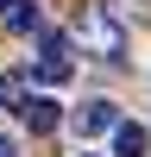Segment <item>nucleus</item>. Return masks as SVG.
I'll return each instance as SVG.
<instances>
[{"label":"nucleus","mask_w":151,"mask_h":157,"mask_svg":"<svg viewBox=\"0 0 151 157\" xmlns=\"http://www.w3.org/2000/svg\"><path fill=\"white\" fill-rule=\"evenodd\" d=\"M19 120L32 126V132H57L63 113H57V101H50V94H25V101H19Z\"/></svg>","instance_id":"obj_4"},{"label":"nucleus","mask_w":151,"mask_h":157,"mask_svg":"<svg viewBox=\"0 0 151 157\" xmlns=\"http://www.w3.org/2000/svg\"><path fill=\"white\" fill-rule=\"evenodd\" d=\"M0 6H6V0H0Z\"/></svg>","instance_id":"obj_9"},{"label":"nucleus","mask_w":151,"mask_h":157,"mask_svg":"<svg viewBox=\"0 0 151 157\" xmlns=\"http://www.w3.org/2000/svg\"><path fill=\"white\" fill-rule=\"evenodd\" d=\"M0 157H19V145H13V138H0Z\"/></svg>","instance_id":"obj_8"},{"label":"nucleus","mask_w":151,"mask_h":157,"mask_svg":"<svg viewBox=\"0 0 151 157\" xmlns=\"http://www.w3.org/2000/svg\"><path fill=\"white\" fill-rule=\"evenodd\" d=\"M82 38H88L95 50H107V57H120V44H126V38H120V25H113L107 13H82Z\"/></svg>","instance_id":"obj_3"},{"label":"nucleus","mask_w":151,"mask_h":157,"mask_svg":"<svg viewBox=\"0 0 151 157\" xmlns=\"http://www.w3.org/2000/svg\"><path fill=\"white\" fill-rule=\"evenodd\" d=\"M145 145H151V138H145V126H132V120H120V126H113V157H145Z\"/></svg>","instance_id":"obj_5"},{"label":"nucleus","mask_w":151,"mask_h":157,"mask_svg":"<svg viewBox=\"0 0 151 157\" xmlns=\"http://www.w3.org/2000/svg\"><path fill=\"white\" fill-rule=\"evenodd\" d=\"M32 75H38L44 88H63V82L76 75V57H69V38H63V32H44V57L32 63Z\"/></svg>","instance_id":"obj_1"},{"label":"nucleus","mask_w":151,"mask_h":157,"mask_svg":"<svg viewBox=\"0 0 151 157\" xmlns=\"http://www.w3.org/2000/svg\"><path fill=\"white\" fill-rule=\"evenodd\" d=\"M76 132L82 138H101V132H113V126H120V107H113V101H88V107H76Z\"/></svg>","instance_id":"obj_2"},{"label":"nucleus","mask_w":151,"mask_h":157,"mask_svg":"<svg viewBox=\"0 0 151 157\" xmlns=\"http://www.w3.org/2000/svg\"><path fill=\"white\" fill-rule=\"evenodd\" d=\"M0 19H6L13 32H38V6H32V0H6V6H0Z\"/></svg>","instance_id":"obj_6"},{"label":"nucleus","mask_w":151,"mask_h":157,"mask_svg":"<svg viewBox=\"0 0 151 157\" xmlns=\"http://www.w3.org/2000/svg\"><path fill=\"white\" fill-rule=\"evenodd\" d=\"M0 101H6L13 113H19V101H25V75H13V69H0Z\"/></svg>","instance_id":"obj_7"}]
</instances>
